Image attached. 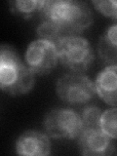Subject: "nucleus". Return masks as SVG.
Returning <instances> with one entry per match:
<instances>
[{"instance_id":"14","label":"nucleus","mask_w":117,"mask_h":156,"mask_svg":"<svg viewBox=\"0 0 117 156\" xmlns=\"http://www.w3.org/2000/svg\"><path fill=\"white\" fill-rule=\"evenodd\" d=\"M37 35L40 39L50 41L55 45L63 36L56 24L49 21H42V23L39 24L37 27Z\"/></svg>"},{"instance_id":"13","label":"nucleus","mask_w":117,"mask_h":156,"mask_svg":"<svg viewBox=\"0 0 117 156\" xmlns=\"http://www.w3.org/2000/svg\"><path fill=\"white\" fill-rule=\"evenodd\" d=\"M101 129L112 139H117V108L106 109L101 118Z\"/></svg>"},{"instance_id":"1","label":"nucleus","mask_w":117,"mask_h":156,"mask_svg":"<svg viewBox=\"0 0 117 156\" xmlns=\"http://www.w3.org/2000/svg\"><path fill=\"white\" fill-rule=\"evenodd\" d=\"M40 16L43 21L55 23L63 36L77 35L93 23V13L88 4L74 0L44 1Z\"/></svg>"},{"instance_id":"3","label":"nucleus","mask_w":117,"mask_h":156,"mask_svg":"<svg viewBox=\"0 0 117 156\" xmlns=\"http://www.w3.org/2000/svg\"><path fill=\"white\" fill-rule=\"evenodd\" d=\"M56 46L58 61L73 73L87 71L95 60L89 41L78 35L62 36Z\"/></svg>"},{"instance_id":"10","label":"nucleus","mask_w":117,"mask_h":156,"mask_svg":"<svg viewBox=\"0 0 117 156\" xmlns=\"http://www.w3.org/2000/svg\"><path fill=\"white\" fill-rule=\"evenodd\" d=\"M98 53L104 63H117V23L109 27L101 36L98 45Z\"/></svg>"},{"instance_id":"2","label":"nucleus","mask_w":117,"mask_h":156,"mask_svg":"<svg viewBox=\"0 0 117 156\" xmlns=\"http://www.w3.org/2000/svg\"><path fill=\"white\" fill-rule=\"evenodd\" d=\"M34 73L22 62L16 50L2 45L0 50V87L11 96L27 94L30 91L35 78Z\"/></svg>"},{"instance_id":"4","label":"nucleus","mask_w":117,"mask_h":156,"mask_svg":"<svg viewBox=\"0 0 117 156\" xmlns=\"http://www.w3.org/2000/svg\"><path fill=\"white\" fill-rule=\"evenodd\" d=\"M56 91L58 98L71 105H84L95 99V83L82 73H67L57 81Z\"/></svg>"},{"instance_id":"11","label":"nucleus","mask_w":117,"mask_h":156,"mask_svg":"<svg viewBox=\"0 0 117 156\" xmlns=\"http://www.w3.org/2000/svg\"><path fill=\"white\" fill-rule=\"evenodd\" d=\"M10 10L15 15H20L23 19L31 18L36 14L40 15L43 9L44 1H23V0H16V1H10Z\"/></svg>"},{"instance_id":"7","label":"nucleus","mask_w":117,"mask_h":156,"mask_svg":"<svg viewBox=\"0 0 117 156\" xmlns=\"http://www.w3.org/2000/svg\"><path fill=\"white\" fill-rule=\"evenodd\" d=\"M80 152L87 156H105L114 153L115 146L112 138L101 129H83L78 136Z\"/></svg>"},{"instance_id":"8","label":"nucleus","mask_w":117,"mask_h":156,"mask_svg":"<svg viewBox=\"0 0 117 156\" xmlns=\"http://www.w3.org/2000/svg\"><path fill=\"white\" fill-rule=\"evenodd\" d=\"M16 151L23 156H45L51 152V143L45 134L37 131H27L19 136Z\"/></svg>"},{"instance_id":"5","label":"nucleus","mask_w":117,"mask_h":156,"mask_svg":"<svg viewBox=\"0 0 117 156\" xmlns=\"http://www.w3.org/2000/svg\"><path fill=\"white\" fill-rule=\"evenodd\" d=\"M44 129L53 139L74 140L83 131L81 115L70 108H54L44 118Z\"/></svg>"},{"instance_id":"12","label":"nucleus","mask_w":117,"mask_h":156,"mask_svg":"<svg viewBox=\"0 0 117 156\" xmlns=\"http://www.w3.org/2000/svg\"><path fill=\"white\" fill-rule=\"evenodd\" d=\"M101 114L102 112L98 106H86L81 113L83 129H101Z\"/></svg>"},{"instance_id":"6","label":"nucleus","mask_w":117,"mask_h":156,"mask_svg":"<svg viewBox=\"0 0 117 156\" xmlns=\"http://www.w3.org/2000/svg\"><path fill=\"white\" fill-rule=\"evenodd\" d=\"M58 61L57 46L54 43L37 39L31 42L26 52V62L34 74H49Z\"/></svg>"},{"instance_id":"9","label":"nucleus","mask_w":117,"mask_h":156,"mask_svg":"<svg viewBox=\"0 0 117 156\" xmlns=\"http://www.w3.org/2000/svg\"><path fill=\"white\" fill-rule=\"evenodd\" d=\"M97 94L107 105L117 106V63L105 67L95 82Z\"/></svg>"},{"instance_id":"15","label":"nucleus","mask_w":117,"mask_h":156,"mask_svg":"<svg viewBox=\"0 0 117 156\" xmlns=\"http://www.w3.org/2000/svg\"><path fill=\"white\" fill-rule=\"evenodd\" d=\"M96 9L105 16L117 21V1L115 0H99L93 1Z\"/></svg>"}]
</instances>
